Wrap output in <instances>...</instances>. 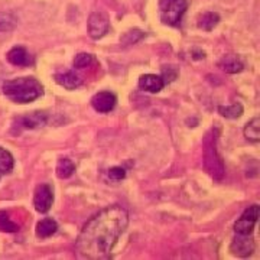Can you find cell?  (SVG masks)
I'll use <instances>...</instances> for the list:
<instances>
[{"label":"cell","mask_w":260,"mask_h":260,"mask_svg":"<svg viewBox=\"0 0 260 260\" xmlns=\"http://www.w3.org/2000/svg\"><path fill=\"white\" fill-rule=\"evenodd\" d=\"M129 224V213L121 205H110L95 214L83 227L77 242L75 256L84 260H107Z\"/></svg>","instance_id":"obj_1"},{"label":"cell","mask_w":260,"mask_h":260,"mask_svg":"<svg viewBox=\"0 0 260 260\" xmlns=\"http://www.w3.org/2000/svg\"><path fill=\"white\" fill-rule=\"evenodd\" d=\"M3 94L15 103H30L44 94V87L34 77H22L5 81Z\"/></svg>","instance_id":"obj_2"},{"label":"cell","mask_w":260,"mask_h":260,"mask_svg":"<svg viewBox=\"0 0 260 260\" xmlns=\"http://www.w3.org/2000/svg\"><path fill=\"white\" fill-rule=\"evenodd\" d=\"M217 136L218 130L211 129L205 135L203 142L204 152V167L207 172L217 181H221L224 177V162L217 152Z\"/></svg>","instance_id":"obj_3"},{"label":"cell","mask_w":260,"mask_h":260,"mask_svg":"<svg viewBox=\"0 0 260 260\" xmlns=\"http://www.w3.org/2000/svg\"><path fill=\"white\" fill-rule=\"evenodd\" d=\"M186 0H159V16L162 23L169 26H178L182 15L186 12Z\"/></svg>","instance_id":"obj_4"},{"label":"cell","mask_w":260,"mask_h":260,"mask_svg":"<svg viewBox=\"0 0 260 260\" xmlns=\"http://www.w3.org/2000/svg\"><path fill=\"white\" fill-rule=\"evenodd\" d=\"M260 215V207L257 204L250 205L242 217L234 224V232L236 234H253V229L257 223Z\"/></svg>","instance_id":"obj_5"},{"label":"cell","mask_w":260,"mask_h":260,"mask_svg":"<svg viewBox=\"0 0 260 260\" xmlns=\"http://www.w3.org/2000/svg\"><path fill=\"white\" fill-rule=\"evenodd\" d=\"M110 29V22L107 15L102 12H94L88 18V35L93 39H100Z\"/></svg>","instance_id":"obj_6"},{"label":"cell","mask_w":260,"mask_h":260,"mask_svg":"<svg viewBox=\"0 0 260 260\" xmlns=\"http://www.w3.org/2000/svg\"><path fill=\"white\" fill-rule=\"evenodd\" d=\"M230 250L239 257H249L254 251V240L251 234H236L232 242Z\"/></svg>","instance_id":"obj_7"},{"label":"cell","mask_w":260,"mask_h":260,"mask_svg":"<svg viewBox=\"0 0 260 260\" xmlns=\"http://www.w3.org/2000/svg\"><path fill=\"white\" fill-rule=\"evenodd\" d=\"M54 203V192L48 184H42L37 188L34 197V205L38 213H48Z\"/></svg>","instance_id":"obj_8"},{"label":"cell","mask_w":260,"mask_h":260,"mask_svg":"<svg viewBox=\"0 0 260 260\" xmlns=\"http://www.w3.org/2000/svg\"><path fill=\"white\" fill-rule=\"evenodd\" d=\"M116 95L110 91H102V93H97L91 99V104H93L94 110H97L99 113H109L112 112L116 106Z\"/></svg>","instance_id":"obj_9"},{"label":"cell","mask_w":260,"mask_h":260,"mask_svg":"<svg viewBox=\"0 0 260 260\" xmlns=\"http://www.w3.org/2000/svg\"><path fill=\"white\" fill-rule=\"evenodd\" d=\"M164 85L165 83L160 75L145 74L139 78V87L148 93H159L164 88Z\"/></svg>","instance_id":"obj_10"},{"label":"cell","mask_w":260,"mask_h":260,"mask_svg":"<svg viewBox=\"0 0 260 260\" xmlns=\"http://www.w3.org/2000/svg\"><path fill=\"white\" fill-rule=\"evenodd\" d=\"M55 81L67 90H75L77 87H80L83 84V80L80 78V75L75 74L74 71H65V73L55 74Z\"/></svg>","instance_id":"obj_11"},{"label":"cell","mask_w":260,"mask_h":260,"mask_svg":"<svg viewBox=\"0 0 260 260\" xmlns=\"http://www.w3.org/2000/svg\"><path fill=\"white\" fill-rule=\"evenodd\" d=\"M8 61L10 64L18 65V67H25V65L32 64V58L28 54V51L22 47H15L8 52Z\"/></svg>","instance_id":"obj_12"},{"label":"cell","mask_w":260,"mask_h":260,"mask_svg":"<svg viewBox=\"0 0 260 260\" xmlns=\"http://www.w3.org/2000/svg\"><path fill=\"white\" fill-rule=\"evenodd\" d=\"M218 65H220V68H221L223 71L229 73V74H237V73H242L243 68H244V65H243V62L239 59V56L237 55L223 56Z\"/></svg>","instance_id":"obj_13"},{"label":"cell","mask_w":260,"mask_h":260,"mask_svg":"<svg viewBox=\"0 0 260 260\" xmlns=\"http://www.w3.org/2000/svg\"><path fill=\"white\" fill-rule=\"evenodd\" d=\"M58 230V224L52 218H44L42 221H39L37 225V236L41 239H48L52 234H55Z\"/></svg>","instance_id":"obj_14"},{"label":"cell","mask_w":260,"mask_h":260,"mask_svg":"<svg viewBox=\"0 0 260 260\" xmlns=\"http://www.w3.org/2000/svg\"><path fill=\"white\" fill-rule=\"evenodd\" d=\"M244 136L246 139L251 142V143H257L260 140V119L254 117L253 120H250L246 127H244Z\"/></svg>","instance_id":"obj_15"},{"label":"cell","mask_w":260,"mask_h":260,"mask_svg":"<svg viewBox=\"0 0 260 260\" xmlns=\"http://www.w3.org/2000/svg\"><path fill=\"white\" fill-rule=\"evenodd\" d=\"M220 22V16L218 13H214V12H207L204 15H201L198 19V28L203 29V30H213L214 26H217V23Z\"/></svg>","instance_id":"obj_16"},{"label":"cell","mask_w":260,"mask_h":260,"mask_svg":"<svg viewBox=\"0 0 260 260\" xmlns=\"http://www.w3.org/2000/svg\"><path fill=\"white\" fill-rule=\"evenodd\" d=\"M45 123H47L45 114L39 112L32 113V114H29V116L22 119V126L28 127V129H35V127H39V126H44Z\"/></svg>","instance_id":"obj_17"},{"label":"cell","mask_w":260,"mask_h":260,"mask_svg":"<svg viewBox=\"0 0 260 260\" xmlns=\"http://www.w3.org/2000/svg\"><path fill=\"white\" fill-rule=\"evenodd\" d=\"M75 171V165L68 158L59 159L58 165H56V175L61 179H65V178H70Z\"/></svg>","instance_id":"obj_18"},{"label":"cell","mask_w":260,"mask_h":260,"mask_svg":"<svg viewBox=\"0 0 260 260\" xmlns=\"http://www.w3.org/2000/svg\"><path fill=\"white\" fill-rule=\"evenodd\" d=\"M218 113L223 117H225V119H237V117H240L243 114V106L240 103H234V104L227 106V107L220 106L218 107Z\"/></svg>","instance_id":"obj_19"},{"label":"cell","mask_w":260,"mask_h":260,"mask_svg":"<svg viewBox=\"0 0 260 260\" xmlns=\"http://www.w3.org/2000/svg\"><path fill=\"white\" fill-rule=\"evenodd\" d=\"M13 169V156L6 149L0 148V174H9Z\"/></svg>","instance_id":"obj_20"},{"label":"cell","mask_w":260,"mask_h":260,"mask_svg":"<svg viewBox=\"0 0 260 260\" xmlns=\"http://www.w3.org/2000/svg\"><path fill=\"white\" fill-rule=\"evenodd\" d=\"M0 232L16 233L19 232V225L10 220L9 214L6 211H0Z\"/></svg>","instance_id":"obj_21"},{"label":"cell","mask_w":260,"mask_h":260,"mask_svg":"<svg viewBox=\"0 0 260 260\" xmlns=\"http://www.w3.org/2000/svg\"><path fill=\"white\" fill-rule=\"evenodd\" d=\"M16 25V18L12 15V13H0V30L2 32H8V30H12Z\"/></svg>","instance_id":"obj_22"},{"label":"cell","mask_w":260,"mask_h":260,"mask_svg":"<svg viewBox=\"0 0 260 260\" xmlns=\"http://www.w3.org/2000/svg\"><path fill=\"white\" fill-rule=\"evenodd\" d=\"M145 37V34L139 30V29H133V30H129V32H126L123 37H121V42H123V45H132V44H136L138 41H140L142 38Z\"/></svg>","instance_id":"obj_23"},{"label":"cell","mask_w":260,"mask_h":260,"mask_svg":"<svg viewBox=\"0 0 260 260\" xmlns=\"http://www.w3.org/2000/svg\"><path fill=\"white\" fill-rule=\"evenodd\" d=\"M93 62V55L91 54H85L81 52L74 58V67L75 68H85Z\"/></svg>","instance_id":"obj_24"},{"label":"cell","mask_w":260,"mask_h":260,"mask_svg":"<svg viewBox=\"0 0 260 260\" xmlns=\"http://www.w3.org/2000/svg\"><path fill=\"white\" fill-rule=\"evenodd\" d=\"M178 71L175 67H172V65H168V67H164L162 68V80H164V83H172L175 78H177Z\"/></svg>","instance_id":"obj_25"},{"label":"cell","mask_w":260,"mask_h":260,"mask_svg":"<svg viewBox=\"0 0 260 260\" xmlns=\"http://www.w3.org/2000/svg\"><path fill=\"white\" fill-rule=\"evenodd\" d=\"M124 177H126V171L121 167H113L109 169V178L114 182H119L121 179H124Z\"/></svg>","instance_id":"obj_26"}]
</instances>
